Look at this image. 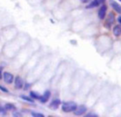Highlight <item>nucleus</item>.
<instances>
[{
  "label": "nucleus",
  "instance_id": "1",
  "mask_svg": "<svg viewBox=\"0 0 121 117\" xmlns=\"http://www.w3.org/2000/svg\"><path fill=\"white\" fill-rule=\"evenodd\" d=\"M77 106V103H75L74 101H67L63 104L62 110L64 112H72L75 111Z\"/></svg>",
  "mask_w": 121,
  "mask_h": 117
},
{
  "label": "nucleus",
  "instance_id": "2",
  "mask_svg": "<svg viewBox=\"0 0 121 117\" xmlns=\"http://www.w3.org/2000/svg\"><path fill=\"white\" fill-rule=\"evenodd\" d=\"M114 22H115V15H114L113 12H110L106 18V21H105V27L107 29H110V26L114 24Z\"/></svg>",
  "mask_w": 121,
  "mask_h": 117
},
{
  "label": "nucleus",
  "instance_id": "3",
  "mask_svg": "<svg viewBox=\"0 0 121 117\" xmlns=\"http://www.w3.org/2000/svg\"><path fill=\"white\" fill-rule=\"evenodd\" d=\"M106 11H107V6L103 4L98 11V16L100 19H104L105 18V15H106Z\"/></svg>",
  "mask_w": 121,
  "mask_h": 117
},
{
  "label": "nucleus",
  "instance_id": "4",
  "mask_svg": "<svg viewBox=\"0 0 121 117\" xmlns=\"http://www.w3.org/2000/svg\"><path fill=\"white\" fill-rule=\"evenodd\" d=\"M86 111V107L85 106L82 105V106H77V108L74 111V115L75 116H82V115L84 114Z\"/></svg>",
  "mask_w": 121,
  "mask_h": 117
},
{
  "label": "nucleus",
  "instance_id": "5",
  "mask_svg": "<svg viewBox=\"0 0 121 117\" xmlns=\"http://www.w3.org/2000/svg\"><path fill=\"white\" fill-rule=\"evenodd\" d=\"M3 79H4V81L7 83V84H10L13 83V79H14V77H13V75L11 74V73L5 72L4 74H3Z\"/></svg>",
  "mask_w": 121,
  "mask_h": 117
},
{
  "label": "nucleus",
  "instance_id": "6",
  "mask_svg": "<svg viewBox=\"0 0 121 117\" xmlns=\"http://www.w3.org/2000/svg\"><path fill=\"white\" fill-rule=\"evenodd\" d=\"M15 87L18 89H21L23 87V81L20 76H17L15 78Z\"/></svg>",
  "mask_w": 121,
  "mask_h": 117
},
{
  "label": "nucleus",
  "instance_id": "7",
  "mask_svg": "<svg viewBox=\"0 0 121 117\" xmlns=\"http://www.w3.org/2000/svg\"><path fill=\"white\" fill-rule=\"evenodd\" d=\"M105 0H93L91 3H90L89 5H87L86 6V8H96V7H98L99 5L100 4V3H104Z\"/></svg>",
  "mask_w": 121,
  "mask_h": 117
},
{
  "label": "nucleus",
  "instance_id": "8",
  "mask_svg": "<svg viewBox=\"0 0 121 117\" xmlns=\"http://www.w3.org/2000/svg\"><path fill=\"white\" fill-rule=\"evenodd\" d=\"M49 98H50V92H49V90H47V91H45V94L42 95V96H40V98L39 100H40L42 103H45L48 101Z\"/></svg>",
  "mask_w": 121,
  "mask_h": 117
},
{
  "label": "nucleus",
  "instance_id": "9",
  "mask_svg": "<svg viewBox=\"0 0 121 117\" xmlns=\"http://www.w3.org/2000/svg\"><path fill=\"white\" fill-rule=\"evenodd\" d=\"M60 103H61V101H60V100H59V99H54V100H53L52 102L49 104V107L52 108V109L56 110L59 106Z\"/></svg>",
  "mask_w": 121,
  "mask_h": 117
},
{
  "label": "nucleus",
  "instance_id": "10",
  "mask_svg": "<svg viewBox=\"0 0 121 117\" xmlns=\"http://www.w3.org/2000/svg\"><path fill=\"white\" fill-rule=\"evenodd\" d=\"M111 6H112V8H113V9L115 10V11H116V12L121 13V6L119 3H115V2H114V1H111Z\"/></svg>",
  "mask_w": 121,
  "mask_h": 117
},
{
  "label": "nucleus",
  "instance_id": "11",
  "mask_svg": "<svg viewBox=\"0 0 121 117\" xmlns=\"http://www.w3.org/2000/svg\"><path fill=\"white\" fill-rule=\"evenodd\" d=\"M113 33L115 36H120V35H121V25H117L114 27Z\"/></svg>",
  "mask_w": 121,
  "mask_h": 117
},
{
  "label": "nucleus",
  "instance_id": "12",
  "mask_svg": "<svg viewBox=\"0 0 121 117\" xmlns=\"http://www.w3.org/2000/svg\"><path fill=\"white\" fill-rule=\"evenodd\" d=\"M30 95L32 98H34V99H40V94H38L35 92H33V91H31V92L30 93Z\"/></svg>",
  "mask_w": 121,
  "mask_h": 117
},
{
  "label": "nucleus",
  "instance_id": "13",
  "mask_svg": "<svg viewBox=\"0 0 121 117\" xmlns=\"http://www.w3.org/2000/svg\"><path fill=\"white\" fill-rule=\"evenodd\" d=\"M5 108L8 111H11V110H14L15 109V106L11 103H8V104L5 105Z\"/></svg>",
  "mask_w": 121,
  "mask_h": 117
},
{
  "label": "nucleus",
  "instance_id": "14",
  "mask_svg": "<svg viewBox=\"0 0 121 117\" xmlns=\"http://www.w3.org/2000/svg\"><path fill=\"white\" fill-rule=\"evenodd\" d=\"M7 114V109L3 106H0V116H5Z\"/></svg>",
  "mask_w": 121,
  "mask_h": 117
},
{
  "label": "nucleus",
  "instance_id": "15",
  "mask_svg": "<svg viewBox=\"0 0 121 117\" xmlns=\"http://www.w3.org/2000/svg\"><path fill=\"white\" fill-rule=\"evenodd\" d=\"M21 98L24 99L25 101H29V102H34V100L32 99V98H29V97H26V96H21Z\"/></svg>",
  "mask_w": 121,
  "mask_h": 117
},
{
  "label": "nucleus",
  "instance_id": "16",
  "mask_svg": "<svg viewBox=\"0 0 121 117\" xmlns=\"http://www.w3.org/2000/svg\"><path fill=\"white\" fill-rule=\"evenodd\" d=\"M31 116H35V117H44L43 114H40V113H37V112H32Z\"/></svg>",
  "mask_w": 121,
  "mask_h": 117
},
{
  "label": "nucleus",
  "instance_id": "17",
  "mask_svg": "<svg viewBox=\"0 0 121 117\" xmlns=\"http://www.w3.org/2000/svg\"><path fill=\"white\" fill-rule=\"evenodd\" d=\"M0 90H2L3 92L4 93H8V90L7 89H5V87H3V86L0 85Z\"/></svg>",
  "mask_w": 121,
  "mask_h": 117
},
{
  "label": "nucleus",
  "instance_id": "18",
  "mask_svg": "<svg viewBox=\"0 0 121 117\" xmlns=\"http://www.w3.org/2000/svg\"><path fill=\"white\" fill-rule=\"evenodd\" d=\"M86 116V117H97L98 116H97L96 114H93V113H89V114H87Z\"/></svg>",
  "mask_w": 121,
  "mask_h": 117
},
{
  "label": "nucleus",
  "instance_id": "19",
  "mask_svg": "<svg viewBox=\"0 0 121 117\" xmlns=\"http://www.w3.org/2000/svg\"><path fill=\"white\" fill-rule=\"evenodd\" d=\"M2 76H3V68L0 66V79H2Z\"/></svg>",
  "mask_w": 121,
  "mask_h": 117
},
{
  "label": "nucleus",
  "instance_id": "20",
  "mask_svg": "<svg viewBox=\"0 0 121 117\" xmlns=\"http://www.w3.org/2000/svg\"><path fill=\"white\" fill-rule=\"evenodd\" d=\"M80 1H81L82 3H88V2H90V0H80Z\"/></svg>",
  "mask_w": 121,
  "mask_h": 117
},
{
  "label": "nucleus",
  "instance_id": "21",
  "mask_svg": "<svg viewBox=\"0 0 121 117\" xmlns=\"http://www.w3.org/2000/svg\"><path fill=\"white\" fill-rule=\"evenodd\" d=\"M118 21L121 24V16H119V18H118Z\"/></svg>",
  "mask_w": 121,
  "mask_h": 117
},
{
  "label": "nucleus",
  "instance_id": "22",
  "mask_svg": "<svg viewBox=\"0 0 121 117\" xmlns=\"http://www.w3.org/2000/svg\"><path fill=\"white\" fill-rule=\"evenodd\" d=\"M120 2H121V0H120Z\"/></svg>",
  "mask_w": 121,
  "mask_h": 117
}]
</instances>
